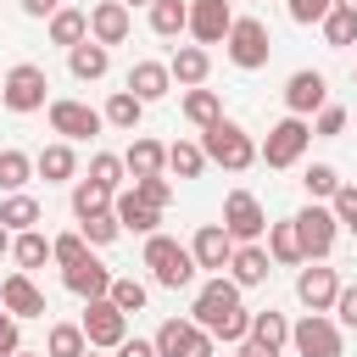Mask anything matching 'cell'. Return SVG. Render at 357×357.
Instances as JSON below:
<instances>
[{
    "label": "cell",
    "instance_id": "6da1fadb",
    "mask_svg": "<svg viewBox=\"0 0 357 357\" xmlns=\"http://www.w3.org/2000/svg\"><path fill=\"white\" fill-rule=\"evenodd\" d=\"M190 324H195V329H206L212 340L240 346V340H245V329H251V312L240 307V284H234V279H223V273H212V279L201 284L195 307H190Z\"/></svg>",
    "mask_w": 357,
    "mask_h": 357
},
{
    "label": "cell",
    "instance_id": "7a4b0ae2",
    "mask_svg": "<svg viewBox=\"0 0 357 357\" xmlns=\"http://www.w3.org/2000/svg\"><path fill=\"white\" fill-rule=\"evenodd\" d=\"M145 268H151V279L162 284V290H184V284H195V257H190V245H178L173 234H151L145 240Z\"/></svg>",
    "mask_w": 357,
    "mask_h": 357
},
{
    "label": "cell",
    "instance_id": "3957f363",
    "mask_svg": "<svg viewBox=\"0 0 357 357\" xmlns=\"http://www.w3.org/2000/svg\"><path fill=\"white\" fill-rule=\"evenodd\" d=\"M201 151H206V162H218L229 173H245L257 162V139L240 123H229V117H218L212 128H201Z\"/></svg>",
    "mask_w": 357,
    "mask_h": 357
},
{
    "label": "cell",
    "instance_id": "277c9868",
    "mask_svg": "<svg viewBox=\"0 0 357 357\" xmlns=\"http://www.w3.org/2000/svg\"><path fill=\"white\" fill-rule=\"evenodd\" d=\"M223 50H229V61H234L240 73H257V67H268V50H273V39H268V22H257V17H234V28H229Z\"/></svg>",
    "mask_w": 357,
    "mask_h": 357
},
{
    "label": "cell",
    "instance_id": "5b68a950",
    "mask_svg": "<svg viewBox=\"0 0 357 357\" xmlns=\"http://www.w3.org/2000/svg\"><path fill=\"white\" fill-rule=\"evenodd\" d=\"M223 234L234 245H257L268 234V212H262V201L251 190H229V201H223Z\"/></svg>",
    "mask_w": 357,
    "mask_h": 357
},
{
    "label": "cell",
    "instance_id": "8992f818",
    "mask_svg": "<svg viewBox=\"0 0 357 357\" xmlns=\"http://www.w3.org/2000/svg\"><path fill=\"white\" fill-rule=\"evenodd\" d=\"M307 139H312L307 117H279V123L268 128V139L257 145V156H262L268 167H296V162H301V151H307Z\"/></svg>",
    "mask_w": 357,
    "mask_h": 357
},
{
    "label": "cell",
    "instance_id": "52a82bcc",
    "mask_svg": "<svg viewBox=\"0 0 357 357\" xmlns=\"http://www.w3.org/2000/svg\"><path fill=\"white\" fill-rule=\"evenodd\" d=\"M290 223H296V234H301V257H307V262H324V257L335 251V234H340V223H335V212H329L324 201L301 206Z\"/></svg>",
    "mask_w": 357,
    "mask_h": 357
},
{
    "label": "cell",
    "instance_id": "ba28073f",
    "mask_svg": "<svg viewBox=\"0 0 357 357\" xmlns=\"http://www.w3.org/2000/svg\"><path fill=\"white\" fill-rule=\"evenodd\" d=\"M78 329H84V340H89V351H117L123 340H128V318L100 296V301H84V318H78Z\"/></svg>",
    "mask_w": 357,
    "mask_h": 357
},
{
    "label": "cell",
    "instance_id": "9c48e42d",
    "mask_svg": "<svg viewBox=\"0 0 357 357\" xmlns=\"http://www.w3.org/2000/svg\"><path fill=\"white\" fill-rule=\"evenodd\" d=\"M45 89H50V78H45V67H33V61H17L11 73H6V84H0V100H6V112H39L45 106Z\"/></svg>",
    "mask_w": 357,
    "mask_h": 357
},
{
    "label": "cell",
    "instance_id": "30bf717a",
    "mask_svg": "<svg viewBox=\"0 0 357 357\" xmlns=\"http://www.w3.org/2000/svg\"><path fill=\"white\" fill-rule=\"evenodd\" d=\"M290 346L301 357H340V324L329 312H307L301 324H290Z\"/></svg>",
    "mask_w": 357,
    "mask_h": 357
},
{
    "label": "cell",
    "instance_id": "8fae6325",
    "mask_svg": "<svg viewBox=\"0 0 357 357\" xmlns=\"http://www.w3.org/2000/svg\"><path fill=\"white\" fill-rule=\"evenodd\" d=\"M151 346H156V357H212V335L195 329L190 318H162Z\"/></svg>",
    "mask_w": 357,
    "mask_h": 357
},
{
    "label": "cell",
    "instance_id": "7c38bea8",
    "mask_svg": "<svg viewBox=\"0 0 357 357\" xmlns=\"http://www.w3.org/2000/svg\"><path fill=\"white\" fill-rule=\"evenodd\" d=\"M284 106H290V117H312V112H324V106H329V78H324L318 67L290 73V78H284Z\"/></svg>",
    "mask_w": 357,
    "mask_h": 357
},
{
    "label": "cell",
    "instance_id": "4fadbf2b",
    "mask_svg": "<svg viewBox=\"0 0 357 357\" xmlns=\"http://www.w3.org/2000/svg\"><path fill=\"white\" fill-rule=\"evenodd\" d=\"M229 28H234L229 0H190V22H184V33H195L201 50L218 45V39H229Z\"/></svg>",
    "mask_w": 357,
    "mask_h": 357
},
{
    "label": "cell",
    "instance_id": "5bb4252c",
    "mask_svg": "<svg viewBox=\"0 0 357 357\" xmlns=\"http://www.w3.org/2000/svg\"><path fill=\"white\" fill-rule=\"evenodd\" d=\"M100 112L89 106V100H50V128L73 145V139H89V134H100Z\"/></svg>",
    "mask_w": 357,
    "mask_h": 357
},
{
    "label": "cell",
    "instance_id": "9a60e30c",
    "mask_svg": "<svg viewBox=\"0 0 357 357\" xmlns=\"http://www.w3.org/2000/svg\"><path fill=\"white\" fill-rule=\"evenodd\" d=\"M0 307H6L17 324H22V318H45V312H50V307H45V290H39L28 273H6V279H0Z\"/></svg>",
    "mask_w": 357,
    "mask_h": 357
},
{
    "label": "cell",
    "instance_id": "2e32d148",
    "mask_svg": "<svg viewBox=\"0 0 357 357\" xmlns=\"http://www.w3.org/2000/svg\"><path fill=\"white\" fill-rule=\"evenodd\" d=\"M296 296H301V307H307V312H329V307H335V296H340V273L312 262V268H301V273H296Z\"/></svg>",
    "mask_w": 357,
    "mask_h": 357
},
{
    "label": "cell",
    "instance_id": "e0dca14e",
    "mask_svg": "<svg viewBox=\"0 0 357 357\" xmlns=\"http://www.w3.org/2000/svg\"><path fill=\"white\" fill-rule=\"evenodd\" d=\"M128 28H134V11H128L123 0H100V6L89 11V39H95V45H106V50H112V45H123V39H128Z\"/></svg>",
    "mask_w": 357,
    "mask_h": 357
},
{
    "label": "cell",
    "instance_id": "ac0fdd59",
    "mask_svg": "<svg viewBox=\"0 0 357 357\" xmlns=\"http://www.w3.org/2000/svg\"><path fill=\"white\" fill-rule=\"evenodd\" d=\"M190 257H195V268L223 273V268H229V257H234V240L223 234V223H201V229H195V240H190Z\"/></svg>",
    "mask_w": 357,
    "mask_h": 357
},
{
    "label": "cell",
    "instance_id": "d6986e66",
    "mask_svg": "<svg viewBox=\"0 0 357 357\" xmlns=\"http://www.w3.org/2000/svg\"><path fill=\"white\" fill-rule=\"evenodd\" d=\"M268 273H273V257H268V245H234V257H229V279H234L240 290H251V284H268Z\"/></svg>",
    "mask_w": 357,
    "mask_h": 357
},
{
    "label": "cell",
    "instance_id": "ffe728a7",
    "mask_svg": "<svg viewBox=\"0 0 357 357\" xmlns=\"http://www.w3.org/2000/svg\"><path fill=\"white\" fill-rule=\"evenodd\" d=\"M61 279H67V290H73V296H84V301H100V296L112 290V268H106V262H95V257H84L78 268H61Z\"/></svg>",
    "mask_w": 357,
    "mask_h": 357
},
{
    "label": "cell",
    "instance_id": "44dd1931",
    "mask_svg": "<svg viewBox=\"0 0 357 357\" xmlns=\"http://www.w3.org/2000/svg\"><path fill=\"white\" fill-rule=\"evenodd\" d=\"M206 73H212V56H206L201 45H178V50H173V61H167V78H173V84H184V89H201V84H206Z\"/></svg>",
    "mask_w": 357,
    "mask_h": 357
},
{
    "label": "cell",
    "instance_id": "7402d4cb",
    "mask_svg": "<svg viewBox=\"0 0 357 357\" xmlns=\"http://www.w3.org/2000/svg\"><path fill=\"white\" fill-rule=\"evenodd\" d=\"M167 89H173L167 61H134V67H128V95H134V100H145V106H151V100H162Z\"/></svg>",
    "mask_w": 357,
    "mask_h": 357
},
{
    "label": "cell",
    "instance_id": "603a6c76",
    "mask_svg": "<svg viewBox=\"0 0 357 357\" xmlns=\"http://www.w3.org/2000/svg\"><path fill=\"white\" fill-rule=\"evenodd\" d=\"M112 218H117V229H134V234H156V223H162V212H156V206H145L134 190L112 195Z\"/></svg>",
    "mask_w": 357,
    "mask_h": 357
},
{
    "label": "cell",
    "instance_id": "cb8c5ba5",
    "mask_svg": "<svg viewBox=\"0 0 357 357\" xmlns=\"http://www.w3.org/2000/svg\"><path fill=\"white\" fill-rule=\"evenodd\" d=\"M33 173H39L45 184H67V178H78V156H73V145H67V139L45 145V151L33 156Z\"/></svg>",
    "mask_w": 357,
    "mask_h": 357
},
{
    "label": "cell",
    "instance_id": "d4e9b609",
    "mask_svg": "<svg viewBox=\"0 0 357 357\" xmlns=\"http://www.w3.org/2000/svg\"><path fill=\"white\" fill-rule=\"evenodd\" d=\"M162 167H167V145H156V139H134L123 151V173L128 178H162Z\"/></svg>",
    "mask_w": 357,
    "mask_h": 357
},
{
    "label": "cell",
    "instance_id": "484cf974",
    "mask_svg": "<svg viewBox=\"0 0 357 357\" xmlns=\"http://www.w3.org/2000/svg\"><path fill=\"white\" fill-rule=\"evenodd\" d=\"M67 67H73V78H78V84H95V78H106L112 50H106V45H95V39H84V45H73V50H67Z\"/></svg>",
    "mask_w": 357,
    "mask_h": 357
},
{
    "label": "cell",
    "instance_id": "4316f807",
    "mask_svg": "<svg viewBox=\"0 0 357 357\" xmlns=\"http://www.w3.org/2000/svg\"><path fill=\"white\" fill-rule=\"evenodd\" d=\"M245 340H251V346H262V351H279V346L290 340V324H284V312H273V307L251 312V329H245Z\"/></svg>",
    "mask_w": 357,
    "mask_h": 357
},
{
    "label": "cell",
    "instance_id": "83f0119b",
    "mask_svg": "<svg viewBox=\"0 0 357 357\" xmlns=\"http://www.w3.org/2000/svg\"><path fill=\"white\" fill-rule=\"evenodd\" d=\"M89 39V11H78V6H61L56 17H50V45H84Z\"/></svg>",
    "mask_w": 357,
    "mask_h": 357
},
{
    "label": "cell",
    "instance_id": "f1b7e54d",
    "mask_svg": "<svg viewBox=\"0 0 357 357\" xmlns=\"http://www.w3.org/2000/svg\"><path fill=\"white\" fill-rule=\"evenodd\" d=\"M112 195H117V190H106V184H95V178H78V184H73V212H78V223L112 212Z\"/></svg>",
    "mask_w": 357,
    "mask_h": 357
},
{
    "label": "cell",
    "instance_id": "f546056e",
    "mask_svg": "<svg viewBox=\"0 0 357 357\" xmlns=\"http://www.w3.org/2000/svg\"><path fill=\"white\" fill-rule=\"evenodd\" d=\"M268 257H273V262H284V268L307 262V257H301V234H296V223H290V218H284V223H268Z\"/></svg>",
    "mask_w": 357,
    "mask_h": 357
},
{
    "label": "cell",
    "instance_id": "4dcf8cb0",
    "mask_svg": "<svg viewBox=\"0 0 357 357\" xmlns=\"http://www.w3.org/2000/svg\"><path fill=\"white\" fill-rule=\"evenodd\" d=\"M33 223H39V201L33 195H6L0 201V229L6 234H28Z\"/></svg>",
    "mask_w": 357,
    "mask_h": 357
},
{
    "label": "cell",
    "instance_id": "1f68e13d",
    "mask_svg": "<svg viewBox=\"0 0 357 357\" xmlns=\"http://www.w3.org/2000/svg\"><path fill=\"white\" fill-rule=\"evenodd\" d=\"M184 22H190V0H151V33L178 39Z\"/></svg>",
    "mask_w": 357,
    "mask_h": 357
},
{
    "label": "cell",
    "instance_id": "d6a6232c",
    "mask_svg": "<svg viewBox=\"0 0 357 357\" xmlns=\"http://www.w3.org/2000/svg\"><path fill=\"white\" fill-rule=\"evenodd\" d=\"M112 128H123V134H134L139 128V117H145V100H134L128 89H112V100H106V112H100Z\"/></svg>",
    "mask_w": 357,
    "mask_h": 357
},
{
    "label": "cell",
    "instance_id": "836d02e7",
    "mask_svg": "<svg viewBox=\"0 0 357 357\" xmlns=\"http://www.w3.org/2000/svg\"><path fill=\"white\" fill-rule=\"evenodd\" d=\"M11 257H17V273H28V268H45V262H50V240H45L39 229H28V234H11Z\"/></svg>",
    "mask_w": 357,
    "mask_h": 357
},
{
    "label": "cell",
    "instance_id": "e575fe53",
    "mask_svg": "<svg viewBox=\"0 0 357 357\" xmlns=\"http://www.w3.org/2000/svg\"><path fill=\"white\" fill-rule=\"evenodd\" d=\"M28 178H33V156L6 145V151H0V190H6V195H22Z\"/></svg>",
    "mask_w": 357,
    "mask_h": 357
},
{
    "label": "cell",
    "instance_id": "d590c367",
    "mask_svg": "<svg viewBox=\"0 0 357 357\" xmlns=\"http://www.w3.org/2000/svg\"><path fill=\"white\" fill-rule=\"evenodd\" d=\"M184 117H190L195 128H212V123L223 117V100H218V89H184Z\"/></svg>",
    "mask_w": 357,
    "mask_h": 357
},
{
    "label": "cell",
    "instance_id": "8d00e7d4",
    "mask_svg": "<svg viewBox=\"0 0 357 357\" xmlns=\"http://www.w3.org/2000/svg\"><path fill=\"white\" fill-rule=\"evenodd\" d=\"M167 167H173L178 178H201V167H206L201 139H173V145H167Z\"/></svg>",
    "mask_w": 357,
    "mask_h": 357
},
{
    "label": "cell",
    "instance_id": "74e56055",
    "mask_svg": "<svg viewBox=\"0 0 357 357\" xmlns=\"http://www.w3.org/2000/svg\"><path fill=\"white\" fill-rule=\"evenodd\" d=\"M84 351H89V340H84L78 324H50V335H45V357H84Z\"/></svg>",
    "mask_w": 357,
    "mask_h": 357
},
{
    "label": "cell",
    "instance_id": "f35d334b",
    "mask_svg": "<svg viewBox=\"0 0 357 357\" xmlns=\"http://www.w3.org/2000/svg\"><path fill=\"white\" fill-rule=\"evenodd\" d=\"M106 301L128 318V312H145V301H151V290L139 284V279H112V290H106Z\"/></svg>",
    "mask_w": 357,
    "mask_h": 357
},
{
    "label": "cell",
    "instance_id": "ab89813d",
    "mask_svg": "<svg viewBox=\"0 0 357 357\" xmlns=\"http://www.w3.org/2000/svg\"><path fill=\"white\" fill-rule=\"evenodd\" d=\"M318 28H324V45H335V50L357 45V17H351V11H340V6H335V11H329Z\"/></svg>",
    "mask_w": 357,
    "mask_h": 357
},
{
    "label": "cell",
    "instance_id": "60d3db41",
    "mask_svg": "<svg viewBox=\"0 0 357 357\" xmlns=\"http://www.w3.org/2000/svg\"><path fill=\"white\" fill-rule=\"evenodd\" d=\"M301 184H307V195H312V201H335V190H340V173H335L329 162H312V167L301 173Z\"/></svg>",
    "mask_w": 357,
    "mask_h": 357
},
{
    "label": "cell",
    "instance_id": "b9f144b4",
    "mask_svg": "<svg viewBox=\"0 0 357 357\" xmlns=\"http://www.w3.org/2000/svg\"><path fill=\"white\" fill-rule=\"evenodd\" d=\"M84 257H89V240H84V234H56V240H50V262L78 268Z\"/></svg>",
    "mask_w": 357,
    "mask_h": 357
},
{
    "label": "cell",
    "instance_id": "7bdbcfd3",
    "mask_svg": "<svg viewBox=\"0 0 357 357\" xmlns=\"http://www.w3.org/2000/svg\"><path fill=\"white\" fill-rule=\"evenodd\" d=\"M89 178H95V184H106V190H117V184H123V156L95 151V156H89Z\"/></svg>",
    "mask_w": 357,
    "mask_h": 357
},
{
    "label": "cell",
    "instance_id": "ee69618b",
    "mask_svg": "<svg viewBox=\"0 0 357 357\" xmlns=\"http://www.w3.org/2000/svg\"><path fill=\"white\" fill-rule=\"evenodd\" d=\"M78 234H84L89 245H112L123 229H117V218H112V212H100V218H84V223H78Z\"/></svg>",
    "mask_w": 357,
    "mask_h": 357
},
{
    "label": "cell",
    "instance_id": "f6af8a7d",
    "mask_svg": "<svg viewBox=\"0 0 357 357\" xmlns=\"http://www.w3.org/2000/svg\"><path fill=\"white\" fill-rule=\"evenodd\" d=\"M329 212H335V223H340V229H351V234H357V184H340V190H335V201H329Z\"/></svg>",
    "mask_w": 357,
    "mask_h": 357
},
{
    "label": "cell",
    "instance_id": "bcb514c9",
    "mask_svg": "<svg viewBox=\"0 0 357 357\" xmlns=\"http://www.w3.org/2000/svg\"><path fill=\"white\" fill-rule=\"evenodd\" d=\"M318 139H335V134H346V106H324V112H312V123H307Z\"/></svg>",
    "mask_w": 357,
    "mask_h": 357
},
{
    "label": "cell",
    "instance_id": "7dc6e473",
    "mask_svg": "<svg viewBox=\"0 0 357 357\" xmlns=\"http://www.w3.org/2000/svg\"><path fill=\"white\" fill-rule=\"evenodd\" d=\"M134 195H139L145 206L167 212V201H173V184H167V178H134Z\"/></svg>",
    "mask_w": 357,
    "mask_h": 357
},
{
    "label": "cell",
    "instance_id": "c3c4849f",
    "mask_svg": "<svg viewBox=\"0 0 357 357\" xmlns=\"http://www.w3.org/2000/svg\"><path fill=\"white\" fill-rule=\"evenodd\" d=\"M284 11H290V22H324L329 11H335V0H284Z\"/></svg>",
    "mask_w": 357,
    "mask_h": 357
},
{
    "label": "cell",
    "instance_id": "681fc988",
    "mask_svg": "<svg viewBox=\"0 0 357 357\" xmlns=\"http://www.w3.org/2000/svg\"><path fill=\"white\" fill-rule=\"evenodd\" d=\"M329 312H340V329H357V284H340V296H335Z\"/></svg>",
    "mask_w": 357,
    "mask_h": 357
},
{
    "label": "cell",
    "instance_id": "f907efd6",
    "mask_svg": "<svg viewBox=\"0 0 357 357\" xmlns=\"http://www.w3.org/2000/svg\"><path fill=\"white\" fill-rule=\"evenodd\" d=\"M22 351V335H17V318L0 307V357H17Z\"/></svg>",
    "mask_w": 357,
    "mask_h": 357
},
{
    "label": "cell",
    "instance_id": "816d5d0a",
    "mask_svg": "<svg viewBox=\"0 0 357 357\" xmlns=\"http://www.w3.org/2000/svg\"><path fill=\"white\" fill-rule=\"evenodd\" d=\"M22 11H28V17H56L61 0H22Z\"/></svg>",
    "mask_w": 357,
    "mask_h": 357
},
{
    "label": "cell",
    "instance_id": "f5cc1de1",
    "mask_svg": "<svg viewBox=\"0 0 357 357\" xmlns=\"http://www.w3.org/2000/svg\"><path fill=\"white\" fill-rule=\"evenodd\" d=\"M117 357H156V346H151V340H123Z\"/></svg>",
    "mask_w": 357,
    "mask_h": 357
},
{
    "label": "cell",
    "instance_id": "db71d44e",
    "mask_svg": "<svg viewBox=\"0 0 357 357\" xmlns=\"http://www.w3.org/2000/svg\"><path fill=\"white\" fill-rule=\"evenodd\" d=\"M240 357H279V351H262V346H251V340H240Z\"/></svg>",
    "mask_w": 357,
    "mask_h": 357
},
{
    "label": "cell",
    "instance_id": "11a10c76",
    "mask_svg": "<svg viewBox=\"0 0 357 357\" xmlns=\"http://www.w3.org/2000/svg\"><path fill=\"white\" fill-rule=\"evenodd\" d=\"M0 257H11V234L6 229H0Z\"/></svg>",
    "mask_w": 357,
    "mask_h": 357
},
{
    "label": "cell",
    "instance_id": "9f6ffc18",
    "mask_svg": "<svg viewBox=\"0 0 357 357\" xmlns=\"http://www.w3.org/2000/svg\"><path fill=\"white\" fill-rule=\"evenodd\" d=\"M335 6H340V11H351V17H357V0H335Z\"/></svg>",
    "mask_w": 357,
    "mask_h": 357
},
{
    "label": "cell",
    "instance_id": "6f0895ef",
    "mask_svg": "<svg viewBox=\"0 0 357 357\" xmlns=\"http://www.w3.org/2000/svg\"><path fill=\"white\" fill-rule=\"evenodd\" d=\"M123 6H128V11H134V6H151V0H123Z\"/></svg>",
    "mask_w": 357,
    "mask_h": 357
},
{
    "label": "cell",
    "instance_id": "680465c9",
    "mask_svg": "<svg viewBox=\"0 0 357 357\" xmlns=\"http://www.w3.org/2000/svg\"><path fill=\"white\" fill-rule=\"evenodd\" d=\"M17 357H45V351H17Z\"/></svg>",
    "mask_w": 357,
    "mask_h": 357
},
{
    "label": "cell",
    "instance_id": "91938a15",
    "mask_svg": "<svg viewBox=\"0 0 357 357\" xmlns=\"http://www.w3.org/2000/svg\"><path fill=\"white\" fill-rule=\"evenodd\" d=\"M84 357H95V351H84Z\"/></svg>",
    "mask_w": 357,
    "mask_h": 357
},
{
    "label": "cell",
    "instance_id": "94428289",
    "mask_svg": "<svg viewBox=\"0 0 357 357\" xmlns=\"http://www.w3.org/2000/svg\"><path fill=\"white\" fill-rule=\"evenodd\" d=\"M234 357H240V351H234Z\"/></svg>",
    "mask_w": 357,
    "mask_h": 357
}]
</instances>
